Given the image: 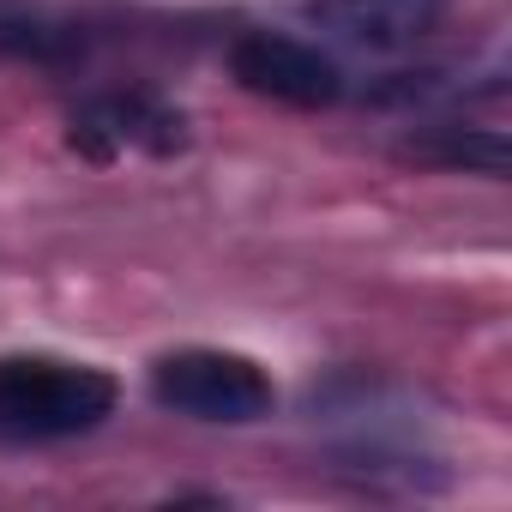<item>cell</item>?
<instances>
[{
    "mask_svg": "<svg viewBox=\"0 0 512 512\" xmlns=\"http://www.w3.org/2000/svg\"><path fill=\"white\" fill-rule=\"evenodd\" d=\"M121 404V380L97 362L49 356V350H13L0 356V440L19 446H55L97 434Z\"/></svg>",
    "mask_w": 512,
    "mask_h": 512,
    "instance_id": "obj_1",
    "label": "cell"
},
{
    "mask_svg": "<svg viewBox=\"0 0 512 512\" xmlns=\"http://www.w3.org/2000/svg\"><path fill=\"white\" fill-rule=\"evenodd\" d=\"M151 398L187 422H211V428H247L266 422L278 404L272 374L241 356V350H217V344H181L169 356L151 362Z\"/></svg>",
    "mask_w": 512,
    "mask_h": 512,
    "instance_id": "obj_2",
    "label": "cell"
},
{
    "mask_svg": "<svg viewBox=\"0 0 512 512\" xmlns=\"http://www.w3.org/2000/svg\"><path fill=\"white\" fill-rule=\"evenodd\" d=\"M229 67L253 97H272V103H290V109H332L350 91L332 49H320V43H308L296 31H247V37H235Z\"/></svg>",
    "mask_w": 512,
    "mask_h": 512,
    "instance_id": "obj_3",
    "label": "cell"
},
{
    "mask_svg": "<svg viewBox=\"0 0 512 512\" xmlns=\"http://www.w3.org/2000/svg\"><path fill=\"white\" fill-rule=\"evenodd\" d=\"M452 13V0H308V25L350 55H410L416 43H428L440 31V19Z\"/></svg>",
    "mask_w": 512,
    "mask_h": 512,
    "instance_id": "obj_4",
    "label": "cell"
},
{
    "mask_svg": "<svg viewBox=\"0 0 512 512\" xmlns=\"http://www.w3.org/2000/svg\"><path fill=\"white\" fill-rule=\"evenodd\" d=\"M175 145H181V109H169L151 91H109L73 115V151L97 163L127 151H175Z\"/></svg>",
    "mask_w": 512,
    "mask_h": 512,
    "instance_id": "obj_5",
    "label": "cell"
}]
</instances>
